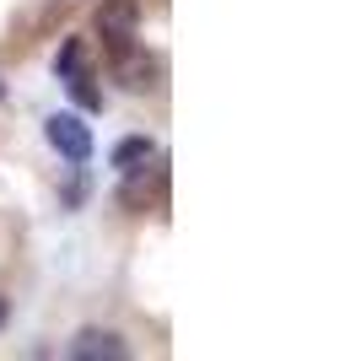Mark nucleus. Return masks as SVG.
Masks as SVG:
<instances>
[{
  "label": "nucleus",
  "instance_id": "obj_2",
  "mask_svg": "<svg viewBox=\"0 0 361 361\" xmlns=\"http://www.w3.org/2000/svg\"><path fill=\"white\" fill-rule=\"evenodd\" d=\"M44 135L65 162H87L92 157V130L81 124V114H54V119L44 124Z\"/></svg>",
  "mask_w": 361,
  "mask_h": 361
},
{
  "label": "nucleus",
  "instance_id": "obj_7",
  "mask_svg": "<svg viewBox=\"0 0 361 361\" xmlns=\"http://www.w3.org/2000/svg\"><path fill=\"white\" fill-rule=\"evenodd\" d=\"M87 71V49H81V38H71V44L60 49V75H75Z\"/></svg>",
  "mask_w": 361,
  "mask_h": 361
},
{
  "label": "nucleus",
  "instance_id": "obj_6",
  "mask_svg": "<svg viewBox=\"0 0 361 361\" xmlns=\"http://www.w3.org/2000/svg\"><path fill=\"white\" fill-rule=\"evenodd\" d=\"M157 189H162V173H157V167H151L146 178H130V205H146Z\"/></svg>",
  "mask_w": 361,
  "mask_h": 361
},
{
  "label": "nucleus",
  "instance_id": "obj_3",
  "mask_svg": "<svg viewBox=\"0 0 361 361\" xmlns=\"http://www.w3.org/2000/svg\"><path fill=\"white\" fill-rule=\"evenodd\" d=\"M71 356H103V361H124L130 350H124V340H114V334H75L71 340Z\"/></svg>",
  "mask_w": 361,
  "mask_h": 361
},
{
  "label": "nucleus",
  "instance_id": "obj_5",
  "mask_svg": "<svg viewBox=\"0 0 361 361\" xmlns=\"http://www.w3.org/2000/svg\"><path fill=\"white\" fill-rule=\"evenodd\" d=\"M65 81H71V92H75V103H81V108H92V114L103 108V97H97V81H92V71H75V75H65Z\"/></svg>",
  "mask_w": 361,
  "mask_h": 361
},
{
  "label": "nucleus",
  "instance_id": "obj_4",
  "mask_svg": "<svg viewBox=\"0 0 361 361\" xmlns=\"http://www.w3.org/2000/svg\"><path fill=\"white\" fill-rule=\"evenodd\" d=\"M140 162H151V140L146 135H130V140H119V151H114V167H140Z\"/></svg>",
  "mask_w": 361,
  "mask_h": 361
},
{
  "label": "nucleus",
  "instance_id": "obj_8",
  "mask_svg": "<svg viewBox=\"0 0 361 361\" xmlns=\"http://www.w3.org/2000/svg\"><path fill=\"white\" fill-rule=\"evenodd\" d=\"M0 324H6V302H0Z\"/></svg>",
  "mask_w": 361,
  "mask_h": 361
},
{
  "label": "nucleus",
  "instance_id": "obj_1",
  "mask_svg": "<svg viewBox=\"0 0 361 361\" xmlns=\"http://www.w3.org/2000/svg\"><path fill=\"white\" fill-rule=\"evenodd\" d=\"M135 27H140V0H103L97 6V32L108 38L114 54L135 49Z\"/></svg>",
  "mask_w": 361,
  "mask_h": 361
}]
</instances>
